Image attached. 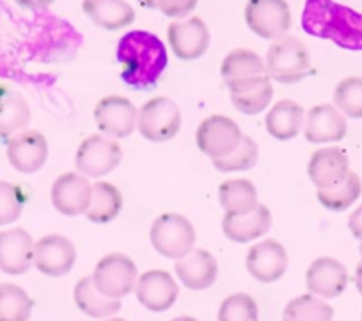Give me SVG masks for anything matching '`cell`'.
Segmentation results:
<instances>
[{
	"mask_svg": "<svg viewBox=\"0 0 362 321\" xmlns=\"http://www.w3.org/2000/svg\"><path fill=\"white\" fill-rule=\"evenodd\" d=\"M117 61L123 66L124 82L139 91H148L158 83L167 68V48L163 41L148 30H132L117 45Z\"/></svg>",
	"mask_w": 362,
	"mask_h": 321,
	"instance_id": "1",
	"label": "cell"
},
{
	"mask_svg": "<svg viewBox=\"0 0 362 321\" xmlns=\"http://www.w3.org/2000/svg\"><path fill=\"white\" fill-rule=\"evenodd\" d=\"M304 27L346 50H362V15L332 0H308Z\"/></svg>",
	"mask_w": 362,
	"mask_h": 321,
	"instance_id": "2",
	"label": "cell"
},
{
	"mask_svg": "<svg viewBox=\"0 0 362 321\" xmlns=\"http://www.w3.org/2000/svg\"><path fill=\"white\" fill-rule=\"evenodd\" d=\"M264 66L272 80L291 86L311 73V54L298 37L283 36L268 48Z\"/></svg>",
	"mask_w": 362,
	"mask_h": 321,
	"instance_id": "3",
	"label": "cell"
},
{
	"mask_svg": "<svg viewBox=\"0 0 362 321\" xmlns=\"http://www.w3.org/2000/svg\"><path fill=\"white\" fill-rule=\"evenodd\" d=\"M149 242L160 256L177 261L196 247V229L183 215L163 213L153 222Z\"/></svg>",
	"mask_w": 362,
	"mask_h": 321,
	"instance_id": "4",
	"label": "cell"
},
{
	"mask_svg": "<svg viewBox=\"0 0 362 321\" xmlns=\"http://www.w3.org/2000/svg\"><path fill=\"white\" fill-rule=\"evenodd\" d=\"M139 134L151 142H167L181 130V110L169 98H153L142 105L137 119Z\"/></svg>",
	"mask_w": 362,
	"mask_h": 321,
	"instance_id": "5",
	"label": "cell"
},
{
	"mask_svg": "<svg viewBox=\"0 0 362 321\" xmlns=\"http://www.w3.org/2000/svg\"><path fill=\"white\" fill-rule=\"evenodd\" d=\"M93 281L103 295L121 300L123 296L130 295L137 286V267L127 254H107L96 264Z\"/></svg>",
	"mask_w": 362,
	"mask_h": 321,
	"instance_id": "6",
	"label": "cell"
},
{
	"mask_svg": "<svg viewBox=\"0 0 362 321\" xmlns=\"http://www.w3.org/2000/svg\"><path fill=\"white\" fill-rule=\"evenodd\" d=\"M123 160V149L107 135H90L76 149L75 165L86 177H102L112 173Z\"/></svg>",
	"mask_w": 362,
	"mask_h": 321,
	"instance_id": "7",
	"label": "cell"
},
{
	"mask_svg": "<svg viewBox=\"0 0 362 321\" xmlns=\"http://www.w3.org/2000/svg\"><path fill=\"white\" fill-rule=\"evenodd\" d=\"M245 22L256 36L279 40L291 27V11L286 0H249Z\"/></svg>",
	"mask_w": 362,
	"mask_h": 321,
	"instance_id": "8",
	"label": "cell"
},
{
	"mask_svg": "<svg viewBox=\"0 0 362 321\" xmlns=\"http://www.w3.org/2000/svg\"><path fill=\"white\" fill-rule=\"evenodd\" d=\"M243 134L238 124L226 116H211L199 124L196 132V142L201 153L211 160L231 155L242 141Z\"/></svg>",
	"mask_w": 362,
	"mask_h": 321,
	"instance_id": "9",
	"label": "cell"
},
{
	"mask_svg": "<svg viewBox=\"0 0 362 321\" xmlns=\"http://www.w3.org/2000/svg\"><path fill=\"white\" fill-rule=\"evenodd\" d=\"M137 107L124 96H105L95 109V123L110 139L130 137L137 128Z\"/></svg>",
	"mask_w": 362,
	"mask_h": 321,
	"instance_id": "10",
	"label": "cell"
},
{
	"mask_svg": "<svg viewBox=\"0 0 362 321\" xmlns=\"http://www.w3.org/2000/svg\"><path fill=\"white\" fill-rule=\"evenodd\" d=\"M93 185L80 173L61 174L52 185L50 199L54 208L64 217H78L89 208Z\"/></svg>",
	"mask_w": 362,
	"mask_h": 321,
	"instance_id": "11",
	"label": "cell"
},
{
	"mask_svg": "<svg viewBox=\"0 0 362 321\" xmlns=\"http://www.w3.org/2000/svg\"><path fill=\"white\" fill-rule=\"evenodd\" d=\"M169 47L181 61H194L206 54L210 47V30L199 16L183 22H173L167 30Z\"/></svg>",
	"mask_w": 362,
	"mask_h": 321,
	"instance_id": "12",
	"label": "cell"
},
{
	"mask_svg": "<svg viewBox=\"0 0 362 321\" xmlns=\"http://www.w3.org/2000/svg\"><path fill=\"white\" fill-rule=\"evenodd\" d=\"M76 261V250L71 240L62 235L43 236L34 245V264L48 277H62L68 274Z\"/></svg>",
	"mask_w": 362,
	"mask_h": 321,
	"instance_id": "13",
	"label": "cell"
},
{
	"mask_svg": "<svg viewBox=\"0 0 362 321\" xmlns=\"http://www.w3.org/2000/svg\"><path fill=\"white\" fill-rule=\"evenodd\" d=\"M48 142L41 132L23 130L9 139L8 160L22 174H34L47 163Z\"/></svg>",
	"mask_w": 362,
	"mask_h": 321,
	"instance_id": "14",
	"label": "cell"
},
{
	"mask_svg": "<svg viewBox=\"0 0 362 321\" xmlns=\"http://www.w3.org/2000/svg\"><path fill=\"white\" fill-rule=\"evenodd\" d=\"M180 288L173 275L165 270H149L139 277L135 296L139 303L153 313H163L176 303Z\"/></svg>",
	"mask_w": 362,
	"mask_h": 321,
	"instance_id": "15",
	"label": "cell"
},
{
	"mask_svg": "<svg viewBox=\"0 0 362 321\" xmlns=\"http://www.w3.org/2000/svg\"><path fill=\"white\" fill-rule=\"evenodd\" d=\"M247 270L256 281L259 282H276L286 274L288 254L286 249L276 240H264L256 243L247 252Z\"/></svg>",
	"mask_w": 362,
	"mask_h": 321,
	"instance_id": "16",
	"label": "cell"
},
{
	"mask_svg": "<svg viewBox=\"0 0 362 321\" xmlns=\"http://www.w3.org/2000/svg\"><path fill=\"white\" fill-rule=\"evenodd\" d=\"M346 117L334 105H316L305 116L304 137L311 144L339 142L346 137Z\"/></svg>",
	"mask_w": 362,
	"mask_h": 321,
	"instance_id": "17",
	"label": "cell"
},
{
	"mask_svg": "<svg viewBox=\"0 0 362 321\" xmlns=\"http://www.w3.org/2000/svg\"><path fill=\"white\" fill-rule=\"evenodd\" d=\"M228 87L235 109L245 116H256L263 112L274 98V86L268 75L235 80L228 83Z\"/></svg>",
	"mask_w": 362,
	"mask_h": 321,
	"instance_id": "18",
	"label": "cell"
},
{
	"mask_svg": "<svg viewBox=\"0 0 362 321\" xmlns=\"http://www.w3.org/2000/svg\"><path fill=\"white\" fill-rule=\"evenodd\" d=\"M34 245L29 233L22 228L0 233V272L23 275L34 263Z\"/></svg>",
	"mask_w": 362,
	"mask_h": 321,
	"instance_id": "19",
	"label": "cell"
},
{
	"mask_svg": "<svg viewBox=\"0 0 362 321\" xmlns=\"http://www.w3.org/2000/svg\"><path fill=\"white\" fill-rule=\"evenodd\" d=\"M305 284L313 295L337 298L348 286L346 268L334 257H318L305 272Z\"/></svg>",
	"mask_w": 362,
	"mask_h": 321,
	"instance_id": "20",
	"label": "cell"
},
{
	"mask_svg": "<svg viewBox=\"0 0 362 321\" xmlns=\"http://www.w3.org/2000/svg\"><path fill=\"white\" fill-rule=\"evenodd\" d=\"M181 284L192 291H203L214 286L218 275L217 259L208 250L194 249L174 264Z\"/></svg>",
	"mask_w": 362,
	"mask_h": 321,
	"instance_id": "21",
	"label": "cell"
},
{
	"mask_svg": "<svg viewBox=\"0 0 362 321\" xmlns=\"http://www.w3.org/2000/svg\"><path fill=\"white\" fill-rule=\"evenodd\" d=\"M350 173L348 155L339 148H323L313 153L308 163L309 180L318 190L330 188L343 181Z\"/></svg>",
	"mask_w": 362,
	"mask_h": 321,
	"instance_id": "22",
	"label": "cell"
},
{
	"mask_svg": "<svg viewBox=\"0 0 362 321\" xmlns=\"http://www.w3.org/2000/svg\"><path fill=\"white\" fill-rule=\"evenodd\" d=\"M272 228L270 209L264 204H257L252 211L245 215H231L226 213L222 218V231L226 238L235 243H249L252 240L267 235Z\"/></svg>",
	"mask_w": 362,
	"mask_h": 321,
	"instance_id": "23",
	"label": "cell"
},
{
	"mask_svg": "<svg viewBox=\"0 0 362 321\" xmlns=\"http://www.w3.org/2000/svg\"><path fill=\"white\" fill-rule=\"evenodd\" d=\"M305 123L302 105L291 100H281L267 112L264 128L277 141H291L300 134Z\"/></svg>",
	"mask_w": 362,
	"mask_h": 321,
	"instance_id": "24",
	"label": "cell"
},
{
	"mask_svg": "<svg viewBox=\"0 0 362 321\" xmlns=\"http://www.w3.org/2000/svg\"><path fill=\"white\" fill-rule=\"evenodd\" d=\"M30 123V107L22 93L0 86V139H11Z\"/></svg>",
	"mask_w": 362,
	"mask_h": 321,
	"instance_id": "25",
	"label": "cell"
},
{
	"mask_svg": "<svg viewBox=\"0 0 362 321\" xmlns=\"http://www.w3.org/2000/svg\"><path fill=\"white\" fill-rule=\"evenodd\" d=\"M83 13L95 25L105 30H119L134 23L135 11L124 0H83Z\"/></svg>",
	"mask_w": 362,
	"mask_h": 321,
	"instance_id": "26",
	"label": "cell"
},
{
	"mask_svg": "<svg viewBox=\"0 0 362 321\" xmlns=\"http://www.w3.org/2000/svg\"><path fill=\"white\" fill-rule=\"evenodd\" d=\"M73 298H75L76 307H78L83 314H87L89 317H95V320L114 316V314L119 313L121 309V300L110 298V296L103 295V293L96 288L95 281H93V275H87V277L80 279V281L76 282Z\"/></svg>",
	"mask_w": 362,
	"mask_h": 321,
	"instance_id": "27",
	"label": "cell"
},
{
	"mask_svg": "<svg viewBox=\"0 0 362 321\" xmlns=\"http://www.w3.org/2000/svg\"><path fill=\"white\" fill-rule=\"evenodd\" d=\"M123 209V195L116 185L98 181L93 185V197L89 208L86 209V217L95 224H107L117 218Z\"/></svg>",
	"mask_w": 362,
	"mask_h": 321,
	"instance_id": "28",
	"label": "cell"
},
{
	"mask_svg": "<svg viewBox=\"0 0 362 321\" xmlns=\"http://www.w3.org/2000/svg\"><path fill=\"white\" fill-rule=\"evenodd\" d=\"M218 201L224 211L231 215H245L259 204L256 187L249 180H228L221 183Z\"/></svg>",
	"mask_w": 362,
	"mask_h": 321,
	"instance_id": "29",
	"label": "cell"
},
{
	"mask_svg": "<svg viewBox=\"0 0 362 321\" xmlns=\"http://www.w3.org/2000/svg\"><path fill=\"white\" fill-rule=\"evenodd\" d=\"M221 75L226 83H231L235 80L268 75V73L264 61L259 55L250 50H245V48H236L222 62Z\"/></svg>",
	"mask_w": 362,
	"mask_h": 321,
	"instance_id": "30",
	"label": "cell"
},
{
	"mask_svg": "<svg viewBox=\"0 0 362 321\" xmlns=\"http://www.w3.org/2000/svg\"><path fill=\"white\" fill-rule=\"evenodd\" d=\"M362 194V181L355 173H348L343 181L330 188L316 192L320 204L330 211H344L350 208Z\"/></svg>",
	"mask_w": 362,
	"mask_h": 321,
	"instance_id": "31",
	"label": "cell"
},
{
	"mask_svg": "<svg viewBox=\"0 0 362 321\" xmlns=\"http://www.w3.org/2000/svg\"><path fill=\"white\" fill-rule=\"evenodd\" d=\"M33 300L16 284H0V321H29Z\"/></svg>",
	"mask_w": 362,
	"mask_h": 321,
	"instance_id": "32",
	"label": "cell"
},
{
	"mask_svg": "<svg viewBox=\"0 0 362 321\" xmlns=\"http://www.w3.org/2000/svg\"><path fill=\"white\" fill-rule=\"evenodd\" d=\"M334 309L313 295H302L286 305L283 321H332Z\"/></svg>",
	"mask_w": 362,
	"mask_h": 321,
	"instance_id": "33",
	"label": "cell"
},
{
	"mask_svg": "<svg viewBox=\"0 0 362 321\" xmlns=\"http://www.w3.org/2000/svg\"><path fill=\"white\" fill-rule=\"evenodd\" d=\"M336 109L350 119H362V78L348 76L341 80L334 91Z\"/></svg>",
	"mask_w": 362,
	"mask_h": 321,
	"instance_id": "34",
	"label": "cell"
},
{
	"mask_svg": "<svg viewBox=\"0 0 362 321\" xmlns=\"http://www.w3.org/2000/svg\"><path fill=\"white\" fill-rule=\"evenodd\" d=\"M257 158H259L257 144L252 141V137L243 135L235 151L224 158L214 160V167L221 173H245L256 165Z\"/></svg>",
	"mask_w": 362,
	"mask_h": 321,
	"instance_id": "35",
	"label": "cell"
},
{
	"mask_svg": "<svg viewBox=\"0 0 362 321\" xmlns=\"http://www.w3.org/2000/svg\"><path fill=\"white\" fill-rule=\"evenodd\" d=\"M257 303L247 293H235L222 302L218 321H257Z\"/></svg>",
	"mask_w": 362,
	"mask_h": 321,
	"instance_id": "36",
	"label": "cell"
},
{
	"mask_svg": "<svg viewBox=\"0 0 362 321\" xmlns=\"http://www.w3.org/2000/svg\"><path fill=\"white\" fill-rule=\"evenodd\" d=\"M25 202L27 195L18 185L0 181V228L18 221Z\"/></svg>",
	"mask_w": 362,
	"mask_h": 321,
	"instance_id": "37",
	"label": "cell"
},
{
	"mask_svg": "<svg viewBox=\"0 0 362 321\" xmlns=\"http://www.w3.org/2000/svg\"><path fill=\"white\" fill-rule=\"evenodd\" d=\"M196 6L197 0H158V9L169 18H185Z\"/></svg>",
	"mask_w": 362,
	"mask_h": 321,
	"instance_id": "38",
	"label": "cell"
},
{
	"mask_svg": "<svg viewBox=\"0 0 362 321\" xmlns=\"http://www.w3.org/2000/svg\"><path fill=\"white\" fill-rule=\"evenodd\" d=\"M348 228H350L351 235L362 243V204L350 215V218H348Z\"/></svg>",
	"mask_w": 362,
	"mask_h": 321,
	"instance_id": "39",
	"label": "cell"
},
{
	"mask_svg": "<svg viewBox=\"0 0 362 321\" xmlns=\"http://www.w3.org/2000/svg\"><path fill=\"white\" fill-rule=\"evenodd\" d=\"M15 2L23 9H45L54 4L55 0H15Z\"/></svg>",
	"mask_w": 362,
	"mask_h": 321,
	"instance_id": "40",
	"label": "cell"
},
{
	"mask_svg": "<svg viewBox=\"0 0 362 321\" xmlns=\"http://www.w3.org/2000/svg\"><path fill=\"white\" fill-rule=\"evenodd\" d=\"M361 256H362V254H361ZM355 284H357L358 293L362 295V259H361V263H358L357 272H355Z\"/></svg>",
	"mask_w": 362,
	"mask_h": 321,
	"instance_id": "41",
	"label": "cell"
},
{
	"mask_svg": "<svg viewBox=\"0 0 362 321\" xmlns=\"http://www.w3.org/2000/svg\"><path fill=\"white\" fill-rule=\"evenodd\" d=\"M139 4L146 9H156L158 8V0H137Z\"/></svg>",
	"mask_w": 362,
	"mask_h": 321,
	"instance_id": "42",
	"label": "cell"
},
{
	"mask_svg": "<svg viewBox=\"0 0 362 321\" xmlns=\"http://www.w3.org/2000/svg\"><path fill=\"white\" fill-rule=\"evenodd\" d=\"M173 321H197L196 317H190V316H180V317H174Z\"/></svg>",
	"mask_w": 362,
	"mask_h": 321,
	"instance_id": "43",
	"label": "cell"
},
{
	"mask_svg": "<svg viewBox=\"0 0 362 321\" xmlns=\"http://www.w3.org/2000/svg\"><path fill=\"white\" fill-rule=\"evenodd\" d=\"M105 321H127V320H121V317H110V320H105Z\"/></svg>",
	"mask_w": 362,
	"mask_h": 321,
	"instance_id": "44",
	"label": "cell"
},
{
	"mask_svg": "<svg viewBox=\"0 0 362 321\" xmlns=\"http://www.w3.org/2000/svg\"><path fill=\"white\" fill-rule=\"evenodd\" d=\"M358 250H361V254H362V243H361V249H358Z\"/></svg>",
	"mask_w": 362,
	"mask_h": 321,
	"instance_id": "45",
	"label": "cell"
},
{
	"mask_svg": "<svg viewBox=\"0 0 362 321\" xmlns=\"http://www.w3.org/2000/svg\"><path fill=\"white\" fill-rule=\"evenodd\" d=\"M361 321H362V316H361Z\"/></svg>",
	"mask_w": 362,
	"mask_h": 321,
	"instance_id": "46",
	"label": "cell"
}]
</instances>
